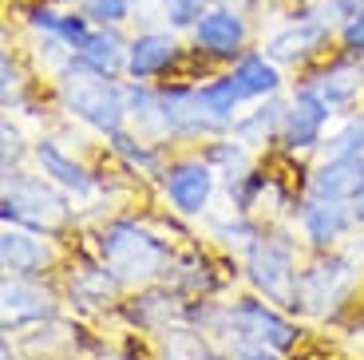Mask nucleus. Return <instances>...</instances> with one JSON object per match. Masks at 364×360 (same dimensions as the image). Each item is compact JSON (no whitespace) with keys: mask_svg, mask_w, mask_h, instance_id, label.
Segmentation results:
<instances>
[{"mask_svg":"<svg viewBox=\"0 0 364 360\" xmlns=\"http://www.w3.org/2000/svg\"><path fill=\"white\" fill-rule=\"evenodd\" d=\"M348 154H364V115L360 119H348V127L341 135L328 139L325 147V159H348Z\"/></svg>","mask_w":364,"mask_h":360,"instance_id":"obj_24","label":"nucleus"},{"mask_svg":"<svg viewBox=\"0 0 364 360\" xmlns=\"http://www.w3.org/2000/svg\"><path fill=\"white\" fill-rule=\"evenodd\" d=\"M250 277L277 305H301V277L293 270V253L285 242L265 238V242L250 245Z\"/></svg>","mask_w":364,"mask_h":360,"instance_id":"obj_4","label":"nucleus"},{"mask_svg":"<svg viewBox=\"0 0 364 360\" xmlns=\"http://www.w3.org/2000/svg\"><path fill=\"white\" fill-rule=\"evenodd\" d=\"M328 36V20L321 16H297L289 20L285 28H277L269 40H265V55L269 60H285V63H297V60H309Z\"/></svg>","mask_w":364,"mask_h":360,"instance_id":"obj_9","label":"nucleus"},{"mask_svg":"<svg viewBox=\"0 0 364 360\" xmlns=\"http://www.w3.org/2000/svg\"><path fill=\"white\" fill-rule=\"evenodd\" d=\"M360 83H364V72L356 63H337V68H328L325 75H317L313 88L328 100V107H341V103H348L356 91H360Z\"/></svg>","mask_w":364,"mask_h":360,"instance_id":"obj_20","label":"nucleus"},{"mask_svg":"<svg viewBox=\"0 0 364 360\" xmlns=\"http://www.w3.org/2000/svg\"><path fill=\"white\" fill-rule=\"evenodd\" d=\"M52 313V293H44L32 281H4V329H16L24 321H40Z\"/></svg>","mask_w":364,"mask_h":360,"instance_id":"obj_14","label":"nucleus"},{"mask_svg":"<svg viewBox=\"0 0 364 360\" xmlns=\"http://www.w3.org/2000/svg\"><path fill=\"white\" fill-rule=\"evenodd\" d=\"M131 4H135V0H87V20L111 28V24L131 16Z\"/></svg>","mask_w":364,"mask_h":360,"instance_id":"obj_26","label":"nucleus"},{"mask_svg":"<svg viewBox=\"0 0 364 360\" xmlns=\"http://www.w3.org/2000/svg\"><path fill=\"white\" fill-rule=\"evenodd\" d=\"M36 162H40V171H44V174H52L55 182L72 186L75 194H91V179L83 174V166H75V162L68 159L55 143H40L36 147Z\"/></svg>","mask_w":364,"mask_h":360,"instance_id":"obj_18","label":"nucleus"},{"mask_svg":"<svg viewBox=\"0 0 364 360\" xmlns=\"http://www.w3.org/2000/svg\"><path fill=\"white\" fill-rule=\"evenodd\" d=\"M64 103L75 119L91 123L95 131H107V135H119L123 127V115H127V91H119L111 83V75H100L83 68V63L72 60V68L64 72Z\"/></svg>","mask_w":364,"mask_h":360,"instance_id":"obj_1","label":"nucleus"},{"mask_svg":"<svg viewBox=\"0 0 364 360\" xmlns=\"http://www.w3.org/2000/svg\"><path fill=\"white\" fill-rule=\"evenodd\" d=\"M210 333L222 341H262L269 349H285L293 341V324L273 309H265L262 301H242V305L210 317Z\"/></svg>","mask_w":364,"mask_h":360,"instance_id":"obj_3","label":"nucleus"},{"mask_svg":"<svg viewBox=\"0 0 364 360\" xmlns=\"http://www.w3.org/2000/svg\"><path fill=\"white\" fill-rule=\"evenodd\" d=\"M198 95H202V103H206L214 115L226 119V123L234 127V107H237V100H242V91H237L234 75H222V80H214V83H206V88H198Z\"/></svg>","mask_w":364,"mask_h":360,"instance_id":"obj_22","label":"nucleus"},{"mask_svg":"<svg viewBox=\"0 0 364 360\" xmlns=\"http://www.w3.org/2000/svg\"><path fill=\"white\" fill-rule=\"evenodd\" d=\"M328 119V100L321 95L317 88H301L293 95V103L285 107V119H282V139L285 147L301 151V147H313L321 143V127Z\"/></svg>","mask_w":364,"mask_h":360,"instance_id":"obj_7","label":"nucleus"},{"mask_svg":"<svg viewBox=\"0 0 364 360\" xmlns=\"http://www.w3.org/2000/svg\"><path fill=\"white\" fill-rule=\"evenodd\" d=\"M32 24H36L40 32H48L52 40H60L64 48H72V55L80 52V44L91 36L87 16H60V12H48V9H40L36 16H32Z\"/></svg>","mask_w":364,"mask_h":360,"instance_id":"obj_19","label":"nucleus"},{"mask_svg":"<svg viewBox=\"0 0 364 360\" xmlns=\"http://www.w3.org/2000/svg\"><path fill=\"white\" fill-rule=\"evenodd\" d=\"M127 52H131V44H123L115 28L103 24V28H91V36L80 44V52L72 60L91 68V72H100V75H115L127 68Z\"/></svg>","mask_w":364,"mask_h":360,"instance_id":"obj_12","label":"nucleus"},{"mask_svg":"<svg viewBox=\"0 0 364 360\" xmlns=\"http://www.w3.org/2000/svg\"><path fill=\"white\" fill-rule=\"evenodd\" d=\"M103 261L119 281H146L166 265V245L131 222H119L103 234Z\"/></svg>","mask_w":364,"mask_h":360,"instance_id":"obj_2","label":"nucleus"},{"mask_svg":"<svg viewBox=\"0 0 364 360\" xmlns=\"http://www.w3.org/2000/svg\"><path fill=\"white\" fill-rule=\"evenodd\" d=\"M163 186H166V198L174 202V210L198 214V210L206 206V198H210L214 171H210V162H202V159H182L166 171Z\"/></svg>","mask_w":364,"mask_h":360,"instance_id":"obj_8","label":"nucleus"},{"mask_svg":"<svg viewBox=\"0 0 364 360\" xmlns=\"http://www.w3.org/2000/svg\"><path fill=\"white\" fill-rule=\"evenodd\" d=\"M202 0H163V16L171 20L174 28H182V24H198V16H202Z\"/></svg>","mask_w":364,"mask_h":360,"instance_id":"obj_27","label":"nucleus"},{"mask_svg":"<svg viewBox=\"0 0 364 360\" xmlns=\"http://www.w3.org/2000/svg\"><path fill=\"white\" fill-rule=\"evenodd\" d=\"M234 83L242 95H273L282 88V75H277L273 60H265V55H242L234 68Z\"/></svg>","mask_w":364,"mask_h":360,"instance_id":"obj_17","label":"nucleus"},{"mask_svg":"<svg viewBox=\"0 0 364 360\" xmlns=\"http://www.w3.org/2000/svg\"><path fill=\"white\" fill-rule=\"evenodd\" d=\"M4 159H20V135L12 127H4Z\"/></svg>","mask_w":364,"mask_h":360,"instance_id":"obj_31","label":"nucleus"},{"mask_svg":"<svg viewBox=\"0 0 364 360\" xmlns=\"http://www.w3.org/2000/svg\"><path fill=\"white\" fill-rule=\"evenodd\" d=\"M341 40H345L348 52H364V4L341 24Z\"/></svg>","mask_w":364,"mask_h":360,"instance_id":"obj_29","label":"nucleus"},{"mask_svg":"<svg viewBox=\"0 0 364 360\" xmlns=\"http://www.w3.org/2000/svg\"><path fill=\"white\" fill-rule=\"evenodd\" d=\"M210 159L226 166V179L230 182L242 179V171H246V151H242V147H234V143H218L214 151H210Z\"/></svg>","mask_w":364,"mask_h":360,"instance_id":"obj_28","label":"nucleus"},{"mask_svg":"<svg viewBox=\"0 0 364 360\" xmlns=\"http://www.w3.org/2000/svg\"><path fill=\"white\" fill-rule=\"evenodd\" d=\"M174 60H178V44H174V36H166V32H146V36H139L135 44H131L127 72L143 83V80H151V75H163Z\"/></svg>","mask_w":364,"mask_h":360,"instance_id":"obj_13","label":"nucleus"},{"mask_svg":"<svg viewBox=\"0 0 364 360\" xmlns=\"http://www.w3.org/2000/svg\"><path fill=\"white\" fill-rule=\"evenodd\" d=\"M166 360H218L194 333H171L166 337Z\"/></svg>","mask_w":364,"mask_h":360,"instance_id":"obj_25","label":"nucleus"},{"mask_svg":"<svg viewBox=\"0 0 364 360\" xmlns=\"http://www.w3.org/2000/svg\"><path fill=\"white\" fill-rule=\"evenodd\" d=\"M282 119H285V107H282V103H269V107H257L250 119H237L234 135H237V143L257 147V143H265V139H269V131H277V127H282Z\"/></svg>","mask_w":364,"mask_h":360,"instance_id":"obj_21","label":"nucleus"},{"mask_svg":"<svg viewBox=\"0 0 364 360\" xmlns=\"http://www.w3.org/2000/svg\"><path fill=\"white\" fill-rule=\"evenodd\" d=\"M353 214L345 210V202H328V198H313L309 206L301 210V226H305V234L313 238L317 245H328L337 242L341 234L348 230Z\"/></svg>","mask_w":364,"mask_h":360,"instance_id":"obj_16","label":"nucleus"},{"mask_svg":"<svg viewBox=\"0 0 364 360\" xmlns=\"http://www.w3.org/2000/svg\"><path fill=\"white\" fill-rule=\"evenodd\" d=\"M115 285H119V277L111 270H87L80 277H72V293L83 301H107L115 293Z\"/></svg>","mask_w":364,"mask_h":360,"instance_id":"obj_23","label":"nucleus"},{"mask_svg":"<svg viewBox=\"0 0 364 360\" xmlns=\"http://www.w3.org/2000/svg\"><path fill=\"white\" fill-rule=\"evenodd\" d=\"M353 273L356 270L348 258H328V261L309 265V270L301 273V305L309 309V313H328L348 293Z\"/></svg>","mask_w":364,"mask_h":360,"instance_id":"obj_6","label":"nucleus"},{"mask_svg":"<svg viewBox=\"0 0 364 360\" xmlns=\"http://www.w3.org/2000/svg\"><path fill=\"white\" fill-rule=\"evenodd\" d=\"M313 198L328 202H360L364 198V154L348 159H325L321 171L313 174Z\"/></svg>","mask_w":364,"mask_h":360,"instance_id":"obj_10","label":"nucleus"},{"mask_svg":"<svg viewBox=\"0 0 364 360\" xmlns=\"http://www.w3.org/2000/svg\"><path fill=\"white\" fill-rule=\"evenodd\" d=\"M0 250H4V270L16 273V277H28V273H40L52 261V245L40 242V238L24 234V230H4V242H0Z\"/></svg>","mask_w":364,"mask_h":360,"instance_id":"obj_15","label":"nucleus"},{"mask_svg":"<svg viewBox=\"0 0 364 360\" xmlns=\"http://www.w3.org/2000/svg\"><path fill=\"white\" fill-rule=\"evenodd\" d=\"M246 20L234 9H206L194 24V44L210 55H234L246 44Z\"/></svg>","mask_w":364,"mask_h":360,"instance_id":"obj_11","label":"nucleus"},{"mask_svg":"<svg viewBox=\"0 0 364 360\" xmlns=\"http://www.w3.org/2000/svg\"><path fill=\"white\" fill-rule=\"evenodd\" d=\"M20 91V68L4 55V103H12V95Z\"/></svg>","mask_w":364,"mask_h":360,"instance_id":"obj_30","label":"nucleus"},{"mask_svg":"<svg viewBox=\"0 0 364 360\" xmlns=\"http://www.w3.org/2000/svg\"><path fill=\"white\" fill-rule=\"evenodd\" d=\"M4 218L40 226V230H55V226L68 222V206L44 182L24 179V174H9V182H4Z\"/></svg>","mask_w":364,"mask_h":360,"instance_id":"obj_5","label":"nucleus"}]
</instances>
